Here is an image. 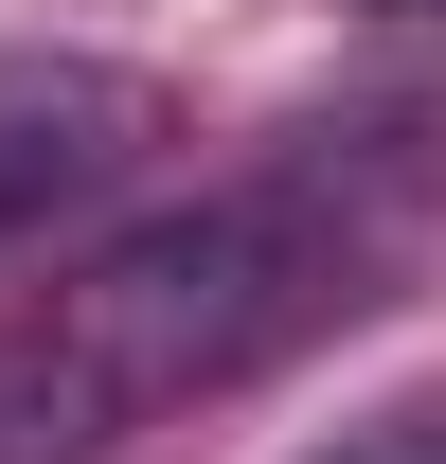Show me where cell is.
<instances>
[{"mask_svg":"<svg viewBox=\"0 0 446 464\" xmlns=\"http://www.w3.org/2000/svg\"><path fill=\"white\" fill-rule=\"evenodd\" d=\"M429 197H446L429 125H304L268 161L125 215L108 250L36 304V340L0 357V464H108L125 429L286 375V357L339 340L357 304H393Z\"/></svg>","mask_w":446,"mask_h":464,"instance_id":"6da1fadb","label":"cell"},{"mask_svg":"<svg viewBox=\"0 0 446 464\" xmlns=\"http://www.w3.org/2000/svg\"><path fill=\"white\" fill-rule=\"evenodd\" d=\"M161 161V90L108 54H0V250H36L54 215L125 197Z\"/></svg>","mask_w":446,"mask_h":464,"instance_id":"7a4b0ae2","label":"cell"},{"mask_svg":"<svg viewBox=\"0 0 446 464\" xmlns=\"http://www.w3.org/2000/svg\"><path fill=\"white\" fill-rule=\"evenodd\" d=\"M304 464H446V393H393V411H357L339 447H304Z\"/></svg>","mask_w":446,"mask_h":464,"instance_id":"3957f363","label":"cell"},{"mask_svg":"<svg viewBox=\"0 0 446 464\" xmlns=\"http://www.w3.org/2000/svg\"><path fill=\"white\" fill-rule=\"evenodd\" d=\"M375 18H446V0H375Z\"/></svg>","mask_w":446,"mask_h":464,"instance_id":"277c9868","label":"cell"}]
</instances>
